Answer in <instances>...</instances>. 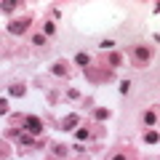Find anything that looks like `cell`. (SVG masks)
Returning <instances> with one entry per match:
<instances>
[{"instance_id": "7c38bea8", "label": "cell", "mask_w": 160, "mask_h": 160, "mask_svg": "<svg viewBox=\"0 0 160 160\" xmlns=\"http://www.w3.org/2000/svg\"><path fill=\"white\" fill-rule=\"evenodd\" d=\"M75 139H88V128H78L75 131Z\"/></svg>"}, {"instance_id": "52a82bcc", "label": "cell", "mask_w": 160, "mask_h": 160, "mask_svg": "<svg viewBox=\"0 0 160 160\" xmlns=\"http://www.w3.org/2000/svg\"><path fill=\"white\" fill-rule=\"evenodd\" d=\"M16 6H19L16 0H3V3H0V8H3V11H8V13H11L13 8H16Z\"/></svg>"}, {"instance_id": "5bb4252c", "label": "cell", "mask_w": 160, "mask_h": 160, "mask_svg": "<svg viewBox=\"0 0 160 160\" xmlns=\"http://www.w3.org/2000/svg\"><path fill=\"white\" fill-rule=\"evenodd\" d=\"M32 43H35V46H43V43H46V35H35Z\"/></svg>"}, {"instance_id": "30bf717a", "label": "cell", "mask_w": 160, "mask_h": 160, "mask_svg": "<svg viewBox=\"0 0 160 160\" xmlns=\"http://www.w3.org/2000/svg\"><path fill=\"white\" fill-rule=\"evenodd\" d=\"M93 118H96V120H104V118H109V109H96V112H93Z\"/></svg>"}, {"instance_id": "7a4b0ae2", "label": "cell", "mask_w": 160, "mask_h": 160, "mask_svg": "<svg viewBox=\"0 0 160 160\" xmlns=\"http://www.w3.org/2000/svg\"><path fill=\"white\" fill-rule=\"evenodd\" d=\"M27 27H29V19H22V22H13L11 27H8V32H13V35H22Z\"/></svg>"}, {"instance_id": "9a60e30c", "label": "cell", "mask_w": 160, "mask_h": 160, "mask_svg": "<svg viewBox=\"0 0 160 160\" xmlns=\"http://www.w3.org/2000/svg\"><path fill=\"white\" fill-rule=\"evenodd\" d=\"M53 152H56V155H67V147H62V144H59V147H53Z\"/></svg>"}, {"instance_id": "9c48e42d", "label": "cell", "mask_w": 160, "mask_h": 160, "mask_svg": "<svg viewBox=\"0 0 160 160\" xmlns=\"http://www.w3.org/2000/svg\"><path fill=\"white\" fill-rule=\"evenodd\" d=\"M144 142H149V144H155V142H160V136L155 131H147V136H144Z\"/></svg>"}, {"instance_id": "5b68a950", "label": "cell", "mask_w": 160, "mask_h": 160, "mask_svg": "<svg viewBox=\"0 0 160 160\" xmlns=\"http://www.w3.org/2000/svg\"><path fill=\"white\" fill-rule=\"evenodd\" d=\"M51 72L56 75V78H64V75H67V67H64L62 62H56V64H53V67H51Z\"/></svg>"}, {"instance_id": "ba28073f", "label": "cell", "mask_w": 160, "mask_h": 160, "mask_svg": "<svg viewBox=\"0 0 160 160\" xmlns=\"http://www.w3.org/2000/svg\"><path fill=\"white\" fill-rule=\"evenodd\" d=\"M144 123H147V126H155V123H158V115H155V112H147V115H144Z\"/></svg>"}, {"instance_id": "277c9868", "label": "cell", "mask_w": 160, "mask_h": 160, "mask_svg": "<svg viewBox=\"0 0 160 160\" xmlns=\"http://www.w3.org/2000/svg\"><path fill=\"white\" fill-rule=\"evenodd\" d=\"M75 126H78V115H67V120L62 123V128H64V131H72Z\"/></svg>"}, {"instance_id": "8992f818", "label": "cell", "mask_w": 160, "mask_h": 160, "mask_svg": "<svg viewBox=\"0 0 160 160\" xmlns=\"http://www.w3.org/2000/svg\"><path fill=\"white\" fill-rule=\"evenodd\" d=\"M75 62L83 64V67H88V64H91V56H88V53H75Z\"/></svg>"}, {"instance_id": "8fae6325", "label": "cell", "mask_w": 160, "mask_h": 160, "mask_svg": "<svg viewBox=\"0 0 160 160\" xmlns=\"http://www.w3.org/2000/svg\"><path fill=\"white\" fill-rule=\"evenodd\" d=\"M56 32V27H53V22H46V27H43V35H53Z\"/></svg>"}, {"instance_id": "4fadbf2b", "label": "cell", "mask_w": 160, "mask_h": 160, "mask_svg": "<svg viewBox=\"0 0 160 160\" xmlns=\"http://www.w3.org/2000/svg\"><path fill=\"white\" fill-rule=\"evenodd\" d=\"M147 56H149L147 48H139V51H136V59H142V62H147Z\"/></svg>"}, {"instance_id": "3957f363", "label": "cell", "mask_w": 160, "mask_h": 160, "mask_svg": "<svg viewBox=\"0 0 160 160\" xmlns=\"http://www.w3.org/2000/svg\"><path fill=\"white\" fill-rule=\"evenodd\" d=\"M8 93L11 96H24V83H11L8 86Z\"/></svg>"}, {"instance_id": "6da1fadb", "label": "cell", "mask_w": 160, "mask_h": 160, "mask_svg": "<svg viewBox=\"0 0 160 160\" xmlns=\"http://www.w3.org/2000/svg\"><path fill=\"white\" fill-rule=\"evenodd\" d=\"M24 123H27V128H29L32 133H40V131H43V123H40V118H35V115H32V118H27Z\"/></svg>"}, {"instance_id": "2e32d148", "label": "cell", "mask_w": 160, "mask_h": 160, "mask_svg": "<svg viewBox=\"0 0 160 160\" xmlns=\"http://www.w3.org/2000/svg\"><path fill=\"white\" fill-rule=\"evenodd\" d=\"M112 160H126V158H123V155H115V158Z\"/></svg>"}]
</instances>
